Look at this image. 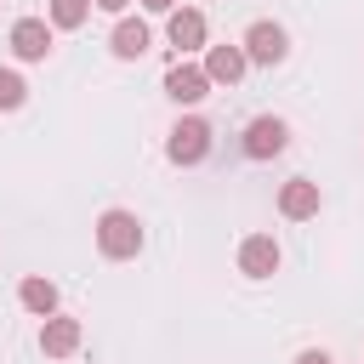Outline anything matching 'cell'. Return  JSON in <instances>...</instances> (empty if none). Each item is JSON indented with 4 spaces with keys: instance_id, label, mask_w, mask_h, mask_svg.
<instances>
[{
    "instance_id": "obj_16",
    "label": "cell",
    "mask_w": 364,
    "mask_h": 364,
    "mask_svg": "<svg viewBox=\"0 0 364 364\" xmlns=\"http://www.w3.org/2000/svg\"><path fill=\"white\" fill-rule=\"evenodd\" d=\"M296 364H336L324 347H307V353H296Z\"/></svg>"
},
{
    "instance_id": "obj_9",
    "label": "cell",
    "mask_w": 364,
    "mask_h": 364,
    "mask_svg": "<svg viewBox=\"0 0 364 364\" xmlns=\"http://www.w3.org/2000/svg\"><path fill=\"white\" fill-rule=\"evenodd\" d=\"M165 34H171L176 51H199L210 28H205V11H193V6H171V11H165Z\"/></svg>"
},
{
    "instance_id": "obj_1",
    "label": "cell",
    "mask_w": 364,
    "mask_h": 364,
    "mask_svg": "<svg viewBox=\"0 0 364 364\" xmlns=\"http://www.w3.org/2000/svg\"><path fill=\"white\" fill-rule=\"evenodd\" d=\"M97 250H102L108 262L142 256V222H136V210H102V216H97Z\"/></svg>"
},
{
    "instance_id": "obj_18",
    "label": "cell",
    "mask_w": 364,
    "mask_h": 364,
    "mask_svg": "<svg viewBox=\"0 0 364 364\" xmlns=\"http://www.w3.org/2000/svg\"><path fill=\"white\" fill-rule=\"evenodd\" d=\"M176 0H142V11H171Z\"/></svg>"
},
{
    "instance_id": "obj_8",
    "label": "cell",
    "mask_w": 364,
    "mask_h": 364,
    "mask_svg": "<svg viewBox=\"0 0 364 364\" xmlns=\"http://www.w3.org/2000/svg\"><path fill=\"white\" fill-rule=\"evenodd\" d=\"M318 205H324V193H318V182H307V176H290V182L279 188V216H284V222H307V216H318Z\"/></svg>"
},
{
    "instance_id": "obj_11",
    "label": "cell",
    "mask_w": 364,
    "mask_h": 364,
    "mask_svg": "<svg viewBox=\"0 0 364 364\" xmlns=\"http://www.w3.org/2000/svg\"><path fill=\"white\" fill-rule=\"evenodd\" d=\"M80 341H85L80 318H63V313H51V318L40 324V353H46V358H68V353H80Z\"/></svg>"
},
{
    "instance_id": "obj_5",
    "label": "cell",
    "mask_w": 364,
    "mask_h": 364,
    "mask_svg": "<svg viewBox=\"0 0 364 364\" xmlns=\"http://www.w3.org/2000/svg\"><path fill=\"white\" fill-rule=\"evenodd\" d=\"M165 97H171L176 108H193V102H205V97H210V80H205V68H199V63H171V68H165Z\"/></svg>"
},
{
    "instance_id": "obj_6",
    "label": "cell",
    "mask_w": 364,
    "mask_h": 364,
    "mask_svg": "<svg viewBox=\"0 0 364 364\" xmlns=\"http://www.w3.org/2000/svg\"><path fill=\"white\" fill-rule=\"evenodd\" d=\"M11 51H17V63H46L51 57V23L46 17H17L11 23Z\"/></svg>"
},
{
    "instance_id": "obj_3",
    "label": "cell",
    "mask_w": 364,
    "mask_h": 364,
    "mask_svg": "<svg viewBox=\"0 0 364 364\" xmlns=\"http://www.w3.org/2000/svg\"><path fill=\"white\" fill-rule=\"evenodd\" d=\"M239 46H245V63H262V68H273V63H284V57H290V34H284L279 23H267V17H262V23H250Z\"/></svg>"
},
{
    "instance_id": "obj_12",
    "label": "cell",
    "mask_w": 364,
    "mask_h": 364,
    "mask_svg": "<svg viewBox=\"0 0 364 364\" xmlns=\"http://www.w3.org/2000/svg\"><path fill=\"white\" fill-rule=\"evenodd\" d=\"M148 46H154V28H148L142 17H119V23H114V34H108V51H114L119 63H136Z\"/></svg>"
},
{
    "instance_id": "obj_14",
    "label": "cell",
    "mask_w": 364,
    "mask_h": 364,
    "mask_svg": "<svg viewBox=\"0 0 364 364\" xmlns=\"http://www.w3.org/2000/svg\"><path fill=\"white\" fill-rule=\"evenodd\" d=\"M46 11H51V28H80L91 17V0H51Z\"/></svg>"
},
{
    "instance_id": "obj_2",
    "label": "cell",
    "mask_w": 364,
    "mask_h": 364,
    "mask_svg": "<svg viewBox=\"0 0 364 364\" xmlns=\"http://www.w3.org/2000/svg\"><path fill=\"white\" fill-rule=\"evenodd\" d=\"M210 154V125L199 119V114H182L176 125H171V136H165V159L171 165H199Z\"/></svg>"
},
{
    "instance_id": "obj_13",
    "label": "cell",
    "mask_w": 364,
    "mask_h": 364,
    "mask_svg": "<svg viewBox=\"0 0 364 364\" xmlns=\"http://www.w3.org/2000/svg\"><path fill=\"white\" fill-rule=\"evenodd\" d=\"M17 301H23L34 318H51V313H57V284L34 273V279H23V284H17Z\"/></svg>"
},
{
    "instance_id": "obj_4",
    "label": "cell",
    "mask_w": 364,
    "mask_h": 364,
    "mask_svg": "<svg viewBox=\"0 0 364 364\" xmlns=\"http://www.w3.org/2000/svg\"><path fill=\"white\" fill-rule=\"evenodd\" d=\"M290 148V125L279 119V114H256L250 125H245V154L250 159H273V154H284Z\"/></svg>"
},
{
    "instance_id": "obj_17",
    "label": "cell",
    "mask_w": 364,
    "mask_h": 364,
    "mask_svg": "<svg viewBox=\"0 0 364 364\" xmlns=\"http://www.w3.org/2000/svg\"><path fill=\"white\" fill-rule=\"evenodd\" d=\"M91 6H97V11H125L131 0H91Z\"/></svg>"
},
{
    "instance_id": "obj_10",
    "label": "cell",
    "mask_w": 364,
    "mask_h": 364,
    "mask_svg": "<svg viewBox=\"0 0 364 364\" xmlns=\"http://www.w3.org/2000/svg\"><path fill=\"white\" fill-rule=\"evenodd\" d=\"M199 68H205L210 85H239L250 63H245V46H205V63Z\"/></svg>"
},
{
    "instance_id": "obj_15",
    "label": "cell",
    "mask_w": 364,
    "mask_h": 364,
    "mask_svg": "<svg viewBox=\"0 0 364 364\" xmlns=\"http://www.w3.org/2000/svg\"><path fill=\"white\" fill-rule=\"evenodd\" d=\"M28 102V80L17 68H0V108H23Z\"/></svg>"
},
{
    "instance_id": "obj_7",
    "label": "cell",
    "mask_w": 364,
    "mask_h": 364,
    "mask_svg": "<svg viewBox=\"0 0 364 364\" xmlns=\"http://www.w3.org/2000/svg\"><path fill=\"white\" fill-rule=\"evenodd\" d=\"M279 262H284V256H279V239H273V233H250V239L239 245V273H245V279H273Z\"/></svg>"
}]
</instances>
